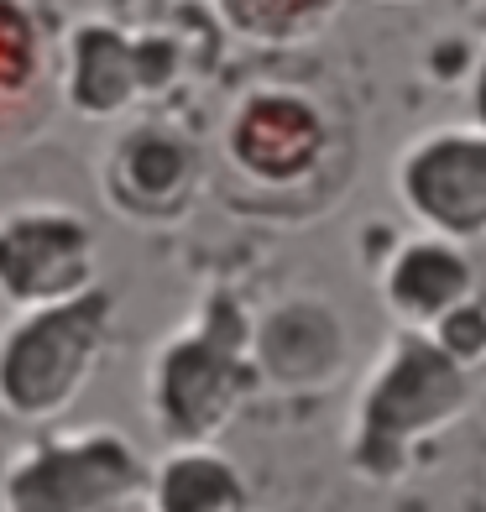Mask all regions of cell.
<instances>
[{
    "label": "cell",
    "instance_id": "52a82bcc",
    "mask_svg": "<svg viewBox=\"0 0 486 512\" xmlns=\"http://www.w3.org/2000/svg\"><path fill=\"white\" fill-rule=\"evenodd\" d=\"M84 445H53L27 460V471L16 476V486H32L37 481H53V476H74L63 486H79L74 492V507H105V502H121L131 486H136V460L121 450V434H79ZM58 497V486H48V492H37L32 507H48Z\"/></svg>",
    "mask_w": 486,
    "mask_h": 512
},
{
    "label": "cell",
    "instance_id": "6da1fadb",
    "mask_svg": "<svg viewBox=\"0 0 486 512\" xmlns=\"http://www.w3.org/2000/svg\"><path fill=\"white\" fill-rule=\"evenodd\" d=\"M100 330H105L100 293L79 298V304L58 298L48 309H32L21 319V330L6 340V356H0V398H6V408L27 418L58 413L95 366Z\"/></svg>",
    "mask_w": 486,
    "mask_h": 512
},
{
    "label": "cell",
    "instance_id": "7a4b0ae2",
    "mask_svg": "<svg viewBox=\"0 0 486 512\" xmlns=\"http://www.w3.org/2000/svg\"><path fill=\"white\" fill-rule=\"evenodd\" d=\"M236 340H220V314H210L189 330L183 340H173L157 361V413L162 429L183 445H204L241 398L236 382Z\"/></svg>",
    "mask_w": 486,
    "mask_h": 512
},
{
    "label": "cell",
    "instance_id": "9c48e42d",
    "mask_svg": "<svg viewBox=\"0 0 486 512\" xmlns=\"http://www.w3.org/2000/svg\"><path fill=\"white\" fill-rule=\"evenodd\" d=\"M157 502L162 507H241V486H236V471L225 460L204 455V450H183L162 465V481H157Z\"/></svg>",
    "mask_w": 486,
    "mask_h": 512
},
{
    "label": "cell",
    "instance_id": "8992f818",
    "mask_svg": "<svg viewBox=\"0 0 486 512\" xmlns=\"http://www.w3.org/2000/svg\"><path fill=\"white\" fill-rule=\"evenodd\" d=\"M319 147H324V121L298 95L246 100V110L230 126V152H236V162L251 178H267V183H288L298 173H309Z\"/></svg>",
    "mask_w": 486,
    "mask_h": 512
},
{
    "label": "cell",
    "instance_id": "277c9868",
    "mask_svg": "<svg viewBox=\"0 0 486 512\" xmlns=\"http://www.w3.org/2000/svg\"><path fill=\"white\" fill-rule=\"evenodd\" d=\"M89 241L63 209H21L0 220V288L21 304H58L84 288Z\"/></svg>",
    "mask_w": 486,
    "mask_h": 512
},
{
    "label": "cell",
    "instance_id": "30bf717a",
    "mask_svg": "<svg viewBox=\"0 0 486 512\" xmlns=\"http://www.w3.org/2000/svg\"><path fill=\"white\" fill-rule=\"evenodd\" d=\"M230 27L262 42H293L314 27H324V16L335 11V0H220Z\"/></svg>",
    "mask_w": 486,
    "mask_h": 512
},
{
    "label": "cell",
    "instance_id": "ba28073f",
    "mask_svg": "<svg viewBox=\"0 0 486 512\" xmlns=\"http://www.w3.org/2000/svg\"><path fill=\"white\" fill-rule=\"evenodd\" d=\"M392 304L403 309V319L413 324H434L439 314H450L455 304L471 298V272L450 246H413L398 267H392Z\"/></svg>",
    "mask_w": 486,
    "mask_h": 512
},
{
    "label": "cell",
    "instance_id": "4fadbf2b",
    "mask_svg": "<svg viewBox=\"0 0 486 512\" xmlns=\"http://www.w3.org/2000/svg\"><path fill=\"white\" fill-rule=\"evenodd\" d=\"M476 95H481V115H486V74H481V89H476Z\"/></svg>",
    "mask_w": 486,
    "mask_h": 512
},
{
    "label": "cell",
    "instance_id": "3957f363",
    "mask_svg": "<svg viewBox=\"0 0 486 512\" xmlns=\"http://www.w3.org/2000/svg\"><path fill=\"white\" fill-rule=\"evenodd\" d=\"M455 408H460V361H450L429 340H403L398 361L382 371L372 398H366L361 439L403 450L408 434L439 429Z\"/></svg>",
    "mask_w": 486,
    "mask_h": 512
},
{
    "label": "cell",
    "instance_id": "7c38bea8",
    "mask_svg": "<svg viewBox=\"0 0 486 512\" xmlns=\"http://www.w3.org/2000/svg\"><path fill=\"white\" fill-rule=\"evenodd\" d=\"M37 74V32L16 0H0V95L27 89Z\"/></svg>",
    "mask_w": 486,
    "mask_h": 512
},
{
    "label": "cell",
    "instance_id": "8fae6325",
    "mask_svg": "<svg viewBox=\"0 0 486 512\" xmlns=\"http://www.w3.org/2000/svg\"><path fill=\"white\" fill-rule=\"evenodd\" d=\"M121 168L131 173L126 178L131 189H142L152 199V194H173L189 183V152H183V142H173V136H162V131H142V136H131V142H121Z\"/></svg>",
    "mask_w": 486,
    "mask_h": 512
},
{
    "label": "cell",
    "instance_id": "5b68a950",
    "mask_svg": "<svg viewBox=\"0 0 486 512\" xmlns=\"http://www.w3.org/2000/svg\"><path fill=\"white\" fill-rule=\"evenodd\" d=\"M408 204L434 220L445 236H481L486 230V136L439 131L419 142L403 173Z\"/></svg>",
    "mask_w": 486,
    "mask_h": 512
}]
</instances>
